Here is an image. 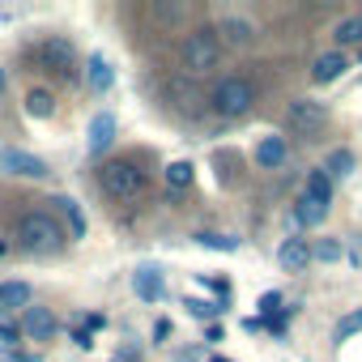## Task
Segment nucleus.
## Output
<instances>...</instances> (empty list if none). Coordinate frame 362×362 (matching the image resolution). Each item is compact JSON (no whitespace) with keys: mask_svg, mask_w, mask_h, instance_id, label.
<instances>
[{"mask_svg":"<svg viewBox=\"0 0 362 362\" xmlns=\"http://www.w3.org/2000/svg\"><path fill=\"white\" fill-rule=\"evenodd\" d=\"M98 188L111 197V201H136L145 192V170L128 158H115V162H103L98 166Z\"/></svg>","mask_w":362,"mask_h":362,"instance_id":"obj_1","label":"nucleus"},{"mask_svg":"<svg viewBox=\"0 0 362 362\" xmlns=\"http://www.w3.org/2000/svg\"><path fill=\"white\" fill-rule=\"evenodd\" d=\"M18 247L22 252H30V256H47V252H56L60 243H64V230H60V222L52 218V214H26L22 222H18Z\"/></svg>","mask_w":362,"mask_h":362,"instance_id":"obj_2","label":"nucleus"},{"mask_svg":"<svg viewBox=\"0 0 362 362\" xmlns=\"http://www.w3.org/2000/svg\"><path fill=\"white\" fill-rule=\"evenodd\" d=\"M252 103H256V86H252L247 77H226V81L214 86V111H218L222 119H239V115H247Z\"/></svg>","mask_w":362,"mask_h":362,"instance_id":"obj_3","label":"nucleus"},{"mask_svg":"<svg viewBox=\"0 0 362 362\" xmlns=\"http://www.w3.org/2000/svg\"><path fill=\"white\" fill-rule=\"evenodd\" d=\"M218 56H222L218 30L201 26V30H192V35L184 39V69H188V73H209V69L218 64Z\"/></svg>","mask_w":362,"mask_h":362,"instance_id":"obj_4","label":"nucleus"},{"mask_svg":"<svg viewBox=\"0 0 362 362\" xmlns=\"http://www.w3.org/2000/svg\"><path fill=\"white\" fill-rule=\"evenodd\" d=\"M0 170H5V175H22V179H47V175H52V166H47L39 153L18 149V145L0 149Z\"/></svg>","mask_w":362,"mask_h":362,"instance_id":"obj_5","label":"nucleus"},{"mask_svg":"<svg viewBox=\"0 0 362 362\" xmlns=\"http://www.w3.org/2000/svg\"><path fill=\"white\" fill-rule=\"evenodd\" d=\"M18 332H22V337H30V341H52V337L60 332V320H56L47 307H26V311H22Z\"/></svg>","mask_w":362,"mask_h":362,"instance_id":"obj_6","label":"nucleus"},{"mask_svg":"<svg viewBox=\"0 0 362 362\" xmlns=\"http://www.w3.org/2000/svg\"><path fill=\"white\" fill-rule=\"evenodd\" d=\"M286 124H290L294 132H320V128L328 124V111H324L320 103H307V98H298V103H290V111H286Z\"/></svg>","mask_w":362,"mask_h":362,"instance_id":"obj_7","label":"nucleus"},{"mask_svg":"<svg viewBox=\"0 0 362 362\" xmlns=\"http://www.w3.org/2000/svg\"><path fill=\"white\" fill-rule=\"evenodd\" d=\"M132 290H136V298H141V303H158V298L166 294L162 269H153V264H141V269L132 273Z\"/></svg>","mask_w":362,"mask_h":362,"instance_id":"obj_8","label":"nucleus"},{"mask_svg":"<svg viewBox=\"0 0 362 362\" xmlns=\"http://www.w3.org/2000/svg\"><path fill=\"white\" fill-rule=\"evenodd\" d=\"M115 132H119L115 115H111V111H98V115L90 119V132H86V136H90V141H86V145H90V153H103V149H111Z\"/></svg>","mask_w":362,"mask_h":362,"instance_id":"obj_9","label":"nucleus"},{"mask_svg":"<svg viewBox=\"0 0 362 362\" xmlns=\"http://www.w3.org/2000/svg\"><path fill=\"white\" fill-rule=\"evenodd\" d=\"M286 158H290V145H286V136H264V141L256 145V166H264V170H277V166H286Z\"/></svg>","mask_w":362,"mask_h":362,"instance_id":"obj_10","label":"nucleus"},{"mask_svg":"<svg viewBox=\"0 0 362 362\" xmlns=\"http://www.w3.org/2000/svg\"><path fill=\"white\" fill-rule=\"evenodd\" d=\"M86 81H90V90H94V94H107V90L115 86V69L107 64V56H98V52H94V56L86 60Z\"/></svg>","mask_w":362,"mask_h":362,"instance_id":"obj_11","label":"nucleus"},{"mask_svg":"<svg viewBox=\"0 0 362 362\" xmlns=\"http://www.w3.org/2000/svg\"><path fill=\"white\" fill-rule=\"evenodd\" d=\"M277 260H281V269H286V273H303V269H307V260H311L307 239H286V243L277 247Z\"/></svg>","mask_w":362,"mask_h":362,"instance_id":"obj_12","label":"nucleus"},{"mask_svg":"<svg viewBox=\"0 0 362 362\" xmlns=\"http://www.w3.org/2000/svg\"><path fill=\"white\" fill-rule=\"evenodd\" d=\"M349 69V60H345V52H324L320 60H315V69H311V77L320 81V86H328V81H337L341 73Z\"/></svg>","mask_w":362,"mask_h":362,"instance_id":"obj_13","label":"nucleus"},{"mask_svg":"<svg viewBox=\"0 0 362 362\" xmlns=\"http://www.w3.org/2000/svg\"><path fill=\"white\" fill-rule=\"evenodd\" d=\"M328 218V201H315V197H298V205H294V222L298 226H320Z\"/></svg>","mask_w":362,"mask_h":362,"instance_id":"obj_14","label":"nucleus"},{"mask_svg":"<svg viewBox=\"0 0 362 362\" xmlns=\"http://www.w3.org/2000/svg\"><path fill=\"white\" fill-rule=\"evenodd\" d=\"M39 56H43L47 64H56L60 73L73 69V43H69V39H47V43L39 47Z\"/></svg>","mask_w":362,"mask_h":362,"instance_id":"obj_15","label":"nucleus"},{"mask_svg":"<svg viewBox=\"0 0 362 362\" xmlns=\"http://www.w3.org/2000/svg\"><path fill=\"white\" fill-rule=\"evenodd\" d=\"M52 205H56L60 218L69 222V235H73V239H86V214H81V205H77L73 197H56Z\"/></svg>","mask_w":362,"mask_h":362,"instance_id":"obj_16","label":"nucleus"},{"mask_svg":"<svg viewBox=\"0 0 362 362\" xmlns=\"http://www.w3.org/2000/svg\"><path fill=\"white\" fill-rule=\"evenodd\" d=\"M332 39H337V52H345V47H358V43H362V13H354V18H341V22H337V30H332Z\"/></svg>","mask_w":362,"mask_h":362,"instance_id":"obj_17","label":"nucleus"},{"mask_svg":"<svg viewBox=\"0 0 362 362\" xmlns=\"http://www.w3.org/2000/svg\"><path fill=\"white\" fill-rule=\"evenodd\" d=\"M26 115H30V119H52V115H56L52 90H30V94H26Z\"/></svg>","mask_w":362,"mask_h":362,"instance_id":"obj_18","label":"nucleus"},{"mask_svg":"<svg viewBox=\"0 0 362 362\" xmlns=\"http://www.w3.org/2000/svg\"><path fill=\"white\" fill-rule=\"evenodd\" d=\"M26 303H30L26 281H0V307H26Z\"/></svg>","mask_w":362,"mask_h":362,"instance_id":"obj_19","label":"nucleus"},{"mask_svg":"<svg viewBox=\"0 0 362 362\" xmlns=\"http://www.w3.org/2000/svg\"><path fill=\"white\" fill-rule=\"evenodd\" d=\"M166 188H175V192L192 188V162H170L166 166Z\"/></svg>","mask_w":362,"mask_h":362,"instance_id":"obj_20","label":"nucleus"},{"mask_svg":"<svg viewBox=\"0 0 362 362\" xmlns=\"http://www.w3.org/2000/svg\"><path fill=\"white\" fill-rule=\"evenodd\" d=\"M303 192H307V197H315V201H328V205H332V179H328L324 170H311Z\"/></svg>","mask_w":362,"mask_h":362,"instance_id":"obj_21","label":"nucleus"},{"mask_svg":"<svg viewBox=\"0 0 362 362\" xmlns=\"http://www.w3.org/2000/svg\"><path fill=\"white\" fill-rule=\"evenodd\" d=\"M349 170H354V153H349V149H332L328 162H324V175H328V179H341V175H349Z\"/></svg>","mask_w":362,"mask_h":362,"instance_id":"obj_22","label":"nucleus"},{"mask_svg":"<svg viewBox=\"0 0 362 362\" xmlns=\"http://www.w3.org/2000/svg\"><path fill=\"white\" fill-rule=\"evenodd\" d=\"M197 243L209 252H239V239H230V235H197Z\"/></svg>","mask_w":362,"mask_h":362,"instance_id":"obj_23","label":"nucleus"},{"mask_svg":"<svg viewBox=\"0 0 362 362\" xmlns=\"http://www.w3.org/2000/svg\"><path fill=\"white\" fill-rule=\"evenodd\" d=\"M222 30H226V39H230V43H247V39H252V26H247V22H239V18H226V22H222Z\"/></svg>","mask_w":362,"mask_h":362,"instance_id":"obj_24","label":"nucleus"},{"mask_svg":"<svg viewBox=\"0 0 362 362\" xmlns=\"http://www.w3.org/2000/svg\"><path fill=\"white\" fill-rule=\"evenodd\" d=\"M311 260H324V264H332V260H341V243H332V239H324V243H315V247H311Z\"/></svg>","mask_w":362,"mask_h":362,"instance_id":"obj_25","label":"nucleus"},{"mask_svg":"<svg viewBox=\"0 0 362 362\" xmlns=\"http://www.w3.org/2000/svg\"><path fill=\"white\" fill-rule=\"evenodd\" d=\"M354 332H362V311H349V315L337 324V341H345V337H354Z\"/></svg>","mask_w":362,"mask_h":362,"instance_id":"obj_26","label":"nucleus"},{"mask_svg":"<svg viewBox=\"0 0 362 362\" xmlns=\"http://www.w3.org/2000/svg\"><path fill=\"white\" fill-rule=\"evenodd\" d=\"M13 345H18V324L0 320V349H13Z\"/></svg>","mask_w":362,"mask_h":362,"instance_id":"obj_27","label":"nucleus"},{"mask_svg":"<svg viewBox=\"0 0 362 362\" xmlns=\"http://www.w3.org/2000/svg\"><path fill=\"white\" fill-rule=\"evenodd\" d=\"M188 311H192V315H201V320H209V315H218L222 307H218V303H201V298H188Z\"/></svg>","mask_w":362,"mask_h":362,"instance_id":"obj_28","label":"nucleus"},{"mask_svg":"<svg viewBox=\"0 0 362 362\" xmlns=\"http://www.w3.org/2000/svg\"><path fill=\"white\" fill-rule=\"evenodd\" d=\"M277 307H281V294H264V298H260V311H264V315H273Z\"/></svg>","mask_w":362,"mask_h":362,"instance_id":"obj_29","label":"nucleus"},{"mask_svg":"<svg viewBox=\"0 0 362 362\" xmlns=\"http://www.w3.org/2000/svg\"><path fill=\"white\" fill-rule=\"evenodd\" d=\"M73 341H77V345H81V349H90V345H94V341H90V332H86V328H77V332H73Z\"/></svg>","mask_w":362,"mask_h":362,"instance_id":"obj_30","label":"nucleus"},{"mask_svg":"<svg viewBox=\"0 0 362 362\" xmlns=\"http://www.w3.org/2000/svg\"><path fill=\"white\" fill-rule=\"evenodd\" d=\"M0 94H5V69H0Z\"/></svg>","mask_w":362,"mask_h":362,"instance_id":"obj_31","label":"nucleus"},{"mask_svg":"<svg viewBox=\"0 0 362 362\" xmlns=\"http://www.w3.org/2000/svg\"><path fill=\"white\" fill-rule=\"evenodd\" d=\"M179 362H192V358H179Z\"/></svg>","mask_w":362,"mask_h":362,"instance_id":"obj_32","label":"nucleus"},{"mask_svg":"<svg viewBox=\"0 0 362 362\" xmlns=\"http://www.w3.org/2000/svg\"><path fill=\"white\" fill-rule=\"evenodd\" d=\"M218 362H222V358H218Z\"/></svg>","mask_w":362,"mask_h":362,"instance_id":"obj_33","label":"nucleus"}]
</instances>
